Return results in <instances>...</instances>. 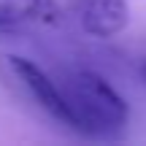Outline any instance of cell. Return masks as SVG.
<instances>
[{"mask_svg":"<svg viewBox=\"0 0 146 146\" xmlns=\"http://www.w3.org/2000/svg\"><path fill=\"white\" fill-rule=\"evenodd\" d=\"M68 108V130L87 138H111L127 125L130 108L122 95L92 70H68L57 81Z\"/></svg>","mask_w":146,"mask_h":146,"instance_id":"1","label":"cell"},{"mask_svg":"<svg viewBox=\"0 0 146 146\" xmlns=\"http://www.w3.org/2000/svg\"><path fill=\"white\" fill-rule=\"evenodd\" d=\"M5 60H8L11 70L19 76V81L27 87V92L35 98V103L46 114H52L60 125L68 127V108H65V100H62V92H60L57 81H52L35 62H30L25 57H5Z\"/></svg>","mask_w":146,"mask_h":146,"instance_id":"2","label":"cell"},{"mask_svg":"<svg viewBox=\"0 0 146 146\" xmlns=\"http://www.w3.org/2000/svg\"><path fill=\"white\" fill-rule=\"evenodd\" d=\"M78 25L95 38L119 35L130 25L127 0H78Z\"/></svg>","mask_w":146,"mask_h":146,"instance_id":"3","label":"cell"},{"mask_svg":"<svg viewBox=\"0 0 146 146\" xmlns=\"http://www.w3.org/2000/svg\"><path fill=\"white\" fill-rule=\"evenodd\" d=\"M60 8L54 0H0V30H16L25 25H52Z\"/></svg>","mask_w":146,"mask_h":146,"instance_id":"4","label":"cell"},{"mask_svg":"<svg viewBox=\"0 0 146 146\" xmlns=\"http://www.w3.org/2000/svg\"><path fill=\"white\" fill-rule=\"evenodd\" d=\"M141 76H143V81H146V65H143V68H141Z\"/></svg>","mask_w":146,"mask_h":146,"instance_id":"5","label":"cell"}]
</instances>
